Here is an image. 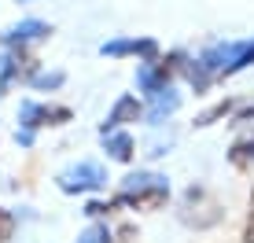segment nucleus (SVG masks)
Returning <instances> with one entry per match:
<instances>
[{"label":"nucleus","instance_id":"a211bd4d","mask_svg":"<svg viewBox=\"0 0 254 243\" xmlns=\"http://www.w3.org/2000/svg\"><path fill=\"white\" fill-rule=\"evenodd\" d=\"M11 236H15V214L0 206V243H7Z\"/></svg>","mask_w":254,"mask_h":243},{"label":"nucleus","instance_id":"f3484780","mask_svg":"<svg viewBox=\"0 0 254 243\" xmlns=\"http://www.w3.org/2000/svg\"><path fill=\"white\" fill-rule=\"evenodd\" d=\"M111 214H115V199H111V203H103V199H89V203H85V218H92V221L111 218Z\"/></svg>","mask_w":254,"mask_h":243},{"label":"nucleus","instance_id":"6e6552de","mask_svg":"<svg viewBox=\"0 0 254 243\" xmlns=\"http://www.w3.org/2000/svg\"><path fill=\"white\" fill-rule=\"evenodd\" d=\"M100 56H107V59L136 56L140 63H147V59H159V41L155 37H115V41L100 45Z\"/></svg>","mask_w":254,"mask_h":243},{"label":"nucleus","instance_id":"7ed1b4c3","mask_svg":"<svg viewBox=\"0 0 254 243\" xmlns=\"http://www.w3.org/2000/svg\"><path fill=\"white\" fill-rule=\"evenodd\" d=\"M199 63L206 66L210 77H232V74L247 70V66H254V37H247V41H217V45H210L203 56H199Z\"/></svg>","mask_w":254,"mask_h":243},{"label":"nucleus","instance_id":"20e7f679","mask_svg":"<svg viewBox=\"0 0 254 243\" xmlns=\"http://www.w3.org/2000/svg\"><path fill=\"white\" fill-rule=\"evenodd\" d=\"M70 118H74V111L63 107V103H37V100H22L19 103V129H26V133L66 125Z\"/></svg>","mask_w":254,"mask_h":243},{"label":"nucleus","instance_id":"dca6fc26","mask_svg":"<svg viewBox=\"0 0 254 243\" xmlns=\"http://www.w3.org/2000/svg\"><path fill=\"white\" fill-rule=\"evenodd\" d=\"M63 81H66L63 70H37L26 85H30V89H37V92H52V89H59Z\"/></svg>","mask_w":254,"mask_h":243},{"label":"nucleus","instance_id":"412c9836","mask_svg":"<svg viewBox=\"0 0 254 243\" xmlns=\"http://www.w3.org/2000/svg\"><path fill=\"white\" fill-rule=\"evenodd\" d=\"M133 236H136L133 225H122V229H118V240H122V243H133Z\"/></svg>","mask_w":254,"mask_h":243},{"label":"nucleus","instance_id":"39448f33","mask_svg":"<svg viewBox=\"0 0 254 243\" xmlns=\"http://www.w3.org/2000/svg\"><path fill=\"white\" fill-rule=\"evenodd\" d=\"M56 181H59V192H66V195H89V192L107 188V170L100 162H77V166L63 170Z\"/></svg>","mask_w":254,"mask_h":243},{"label":"nucleus","instance_id":"9d476101","mask_svg":"<svg viewBox=\"0 0 254 243\" xmlns=\"http://www.w3.org/2000/svg\"><path fill=\"white\" fill-rule=\"evenodd\" d=\"M52 37V26L41 22V19H22L19 26H11V30L4 33V45L7 48H30V45H41V41Z\"/></svg>","mask_w":254,"mask_h":243},{"label":"nucleus","instance_id":"0eeeda50","mask_svg":"<svg viewBox=\"0 0 254 243\" xmlns=\"http://www.w3.org/2000/svg\"><path fill=\"white\" fill-rule=\"evenodd\" d=\"M37 74V59L30 56V48H11L0 59V92H7L15 81H30Z\"/></svg>","mask_w":254,"mask_h":243},{"label":"nucleus","instance_id":"ddd939ff","mask_svg":"<svg viewBox=\"0 0 254 243\" xmlns=\"http://www.w3.org/2000/svg\"><path fill=\"white\" fill-rule=\"evenodd\" d=\"M229 162H232V170H254V133L236 136V140H232Z\"/></svg>","mask_w":254,"mask_h":243},{"label":"nucleus","instance_id":"6ab92c4d","mask_svg":"<svg viewBox=\"0 0 254 243\" xmlns=\"http://www.w3.org/2000/svg\"><path fill=\"white\" fill-rule=\"evenodd\" d=\"M243 243H254V188H251V199H247V221H243Z\"/></svg>","mask_w":254,"mask_h":243},{"label":"nucleus","instance_id":"4be33fe9","mask_svg":"<svg viewBox=\"0 0 254 243\" xmlns=\"http://www.w3.org/2000/svg\"><path fill=\"white\" fill-rule=\"evenodd\" d=\"M33 136H37V133H26V129H19V133H15V140H19L22 147H30V144H33Z\"/></svg>","mask_w":254,"mask_h":243},{"label":"nucleus","instance_id":"f257e3e1","mask_svg":"<svg viewBox=\"0 0 254 243\" xmlns=\"http://www.w3.org/2000/svg\"><path fill=\"white\" fill-rule=\"evenodd\" d=\"M170 203V177L155 170H136L126 173L118 181V192H115V206H129V210H162Z\"/></svg>","mask_w":254,"mask_h":243},{"label":"nucleus","instance_id":"aec40b11","mask_svg":"<svg viewBox=\"0 0 254 243\" xmlns=\"http://www.w3.org/2000/svg\"><path fill=\"white\" fill-rule=\"evenodd\" d=\"M247 122H254V103H251V107H240V111H232L229 125H247Z\"/></svg>","mask_w":254,"mask_h":243},{"label":"nucleus","instance_id":"4468645a","mask_svg":"<svg viewBox=\"0 0 254 243\" xmlns=\"http://www.w3.org/2000/svg\"><path fill=\"white\" fill-rule=\"evenodd\" d=\"M240 107L236 100H217L214 107H206L203 115H195V129H210V125H217V122H225V118H232V111Z\"/></svg>","mask_w":254,"mask_h":243},{"label":"nucleus","instance_id":"2eb2a0df","mask_svg":"<svg viewBox=\"0 0 254 243\" xmlns=\"http://www.w3.org/2000/svg\"><path fill=\"white\" fill-rule=\"evenodd\" d=\"M77 243H115V232L107 229V221H92L77 232Z\"/></svg>","mask_w":254,"mask_h":243},{"label":"nucleus","instance_id":"1a4fd4ad","mask_svg":"<svg viewBox=\"0 0 254 243\" xmlns=\"http://www.w3.org/2000/svg\"><path fill=\"white\" fill-rule=\"evenodd\" d=\"M144 118V103H140L136 96H118L115 100V107L107 111V118L100 122V133H111V129H126V125H133V122Z\"/></svg>","mask_w":254,"mask_h":243},{"label":"nucleus","instance_id":"f8f14e48","mask_svg":"<svg viewBox=\"0 0 254 243\" xmlns=\"http://www.w3.org/2000/svg\"><path fill=\"white\" fill-rule=\"evenodd\" d=\"M100 140H103V151H107V159H115V162H133L136 144H133V136H129L126 129H111V133H100Z\"/></svg>","mask_w":254,"mask_h":243},{"label":"nucleus","instance_id":"f03ea898","mask_svg":"<svg viewBox=\"0 0 254 243\" xmlns=\"http://www.w3.org/2000/svg\"><path fill=\"white\" fill-rule=\"evenodd\" d=\"M177 218H181V225H185V229L206 232V229H214V225L225 221V206H221V199L210 192L206 184H188L185 195H181Z\"/></svg>","mask_w":254,"mask_h":243},{"label":"nucleus","instance_id":"423d86ee","mask_svg":"<svg viewBox=\"0 0 254 243\" xmlns=\"http://www.w3.org/2000/svg\"><path fill=\"white\" fill-rule=\"evenodd\" d=\"M173 77H177V70H173V63H170L166 56L147 59V63H140V66H136V89L144 92V96H155V92L170 89Z\"/></svg>","mask_w":254,"mask_h":243},{"label":"nucleus","instance_id":"5701e85b","mask_svg":"<svg viewBox=\"0 0 254 243\" xmlns=\"http://www.w3.org/2000/svg\"><path fill=\"white\" fill-rule=\"evenodd\" d=\"M19 4H30V0H19Z\"/></svg>","mask_w":254,"mask_h":243},{"label":"nucleus","instance_id":"9b49d317","mask_svg":"<svg viewBox=\"0 0 254 243\" xmlns=\"http://www.w3.org/2000/svg\"><path fill=\"white\" fill-rule=\"evenodd\" d=\"M151 103L144 107V118L151 122V125H162L170 115H177L181 111V92H173V85L170 89H162V92H155V96H147Z\"/></svg>","mask_w":254,"mask_h":243}]
</instances>
